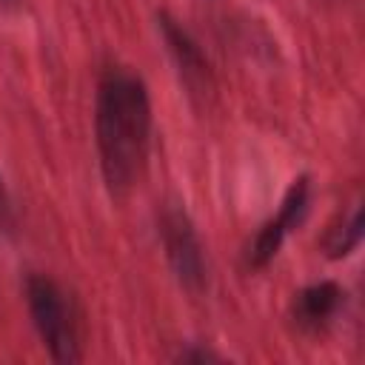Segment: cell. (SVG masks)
<instances>
[{
  "label": "cell",
  "mask_w": 365,
  "mask_h": 365,
  "mask_svg": "<svg viewBox=\"0 0 365 365\" xmlns=\"http://www.w3.org/2000/svg\"><path fill=\"white\" fill-rule=\"evenodd\" d=\"M157 29L188 94L205 100L214 91V68H211L208 54L197 43V37L168 11H157Z\"/></svg>",
  "instance_id": "5"
},
{
  "label": "cell",
  "mask_w": 365,
  "mask_h": 365,
  "mask_svg": "<svg viewBox=\"0 0 365 365\" xmlns=\"http://www.w3.org/2000/svg\"><path fill=\"white\" fill-rule=\"evenodd\" d=\"M17 6H20V0H0L3 11H17Z\"/></svg>",
  "instance_id": "10"
},
{
  "label": "cell",
  "mask_w": 365,
  "mask_h": 365,
  "mask_svg": "<svg viewBox=\"0 0 365 365\" xmlns=\"http://www.w3.org/2000/svg\"><path fill=\"white\" fill-rule=\"evenodd\" d=\"M14 225V214H11V197L6 191V182H3V174H0V228L3 231H11Z\"/></svg>",
  "instance_id": "9"
},
{
  "label": "cell",
  "mask_w": 365,
  "mask_h": 365,
  "mask_svg": "<svg viewBox=\"0 0 365 365\" xmlns=\"http://www.w3.org/2000/svg\"><path fill=\"white\" fill-rule=\"evenodd\" d=\"M151 123L154 114L145 80L128 66H106L97 77L94 140L100 174L114 200L131 194L145 171Z\"/></svg>",
  "instance_id": "1"
},
{
  "label": "cell",
  "mask_w": 365,
  "mask_h": 365,
  "mask_svg": "<svg viewBox=\"0 0 365 365\" xmlns=\"http://www.w3.org/2000/svg\"><path fill=\"white\" fill-rule=\"evenodd\" d=\"M345 288L334 279H319L299 288L291 299V319L299 331H325L345 308Z\"/></svg>",
  "instance_id": "6"
},
{
  "label": "cell",
  "mask_w": 365,
  "mask_h": 365,
  "mask_svg": "<svg viewBox=\"0 0 365 365\" xmlns=\"http://www.w3.org/2000/svg\"><path fill=\"white\" fill-rule=\"evenodd\" d=\"M23 291H26L31 325L48 356L60 365L80 362L83 336H80V311L74 297L48 274H29Z\"/></svg>",
  "instance_id": "2"
},
{
  "label": "cell",
  "mask_w": 365,
  "mask_h": 365,
  "mask_svg": "<svg viewBox=\"0 0 365 365\" xmlns=\"http://www.w3.org/2000/svg\"><path fill=\"white\" fill-rule=\"evenodd\" d=\"M359 242H362V205L354 202L351 211L325 234L322 251L328 259H345L359 248Z\"/></svg>",
  "instance_id": "7"
},
{
  "label": "cell",
  "mask_w": 365,
  "mask_h": 365,
  "mask_svg": "<svg viewBox=\"0 0 365 365\" xmlns=\"http://www.w3.org/2000/svg\"><path fill=\"white\" fill-rule=\"evenodd\" d=\"M308 205H311V180H308V174H299L291 180L277 214L271 220H265L259 225V231L254 234V240L248 242V248H245V268L248 271H262L274 262V257L279 254L288 234L305 220Z\"/></svg>",
  "instance_id": "4"
},
{
  "label": "cell",
  "mask_w": 365,
  "mask_h": 365,
  "mask_svg": "<svg viewBox=\"0 0 365 365\" xmlns=\"http://www.w3.org/2000/svg\"><path fill=\"white\" fill-rule=\"evenodd\" d=\"M157 234L168 259V268L182 291L200 297L208 288V259L197 225L180 200L163 202L157 214Z\"/></svg>",
  "instance_id": "3"
},
{
  "label": "cell",
  "mask_w": 365,
  "mask_h": 365,
  "mask_svg": "<svg viewBox=\"0 0 365 365\" xmlns=\"http://www.w3.org/2000/svg\"><path fill=\"white\" fill-rule=\"evenodd\" d=\"M171 359H174V362H194V365H202V362H225V356H222L220 351H214V348H208V345H200V342L182 345Z\"/></svg>",
  "instance_id": "8"
}]
</instances>
